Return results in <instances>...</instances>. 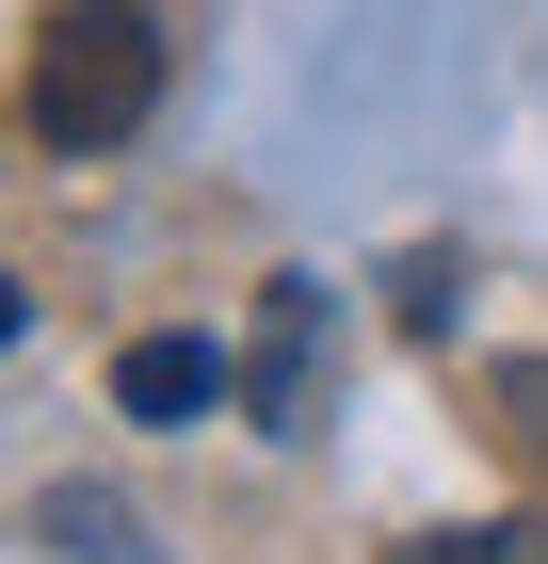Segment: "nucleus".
<instances>
[{
    "instance_id": "f257e3e1",
    "label": "nucleus",
    "mask_w": 548,
    "mask_h": 564,
    "mask_svg": "<svg viewBox=\"0 0 548 564\" xmlns=\"http://www.w3.org/2000/svg\"><path fill=\"white\" fill-rule=\"evenodd\" d=\"M162 113V17L146 0H65L33 33V145H129Z\"/></svg>"
},
{
    "instance_id": "f03ea898",
    "label": "nucleus",
    "mask_w": 548,
    "mask_h": 564,
    "mask_svg": "<svg viewBox=\"0 0 548 564\" xmlns=\"http://www.w3.org/2000/svg\"><path fill=\"white\" fill-rule=\"evenodd\" d=\"M243 403H258V435H307V420H323V291H307V274H275V291H258Z\"/></svg>"
},
{
    "instance_id": "7ed1b4c3",
    "label": "nucleus",
    "mask_w": 548,
    "mask_h": 564,
    "mask_svg": "<svg viewBox=\"0 0 548 564\" xmlns=\"http://www.w3.org/2000/svg\"><path fill=\"white\" fill-rule=\"evenodd\" d=\"M226 388H243V371H226L211 339H129L114 355V403H129V420H194V403H226Z\"/></svg>"
},
{
    "instance_id": "20e7f679",
    "label": "nucleus",
    "mask_w": 548,
    "mask_h": 564,
    "mask_svg": "<svg viewBox=\"0 0 548 564\" xmlns=\"http://www.w3.org/2000/svg\"><path fill=\"white\" fill-rule=\"evenodd\" d=\"M49 549H97V564H146V549H129V517H114V500H82V484L49 500Z\"/></svg>"
},
{
    "instance_id": "39448f33",
    "label": "nucleus",
    "mask_w": 548,
    "mask_h": 564,
    "mask_svg": "<svg viewBox=\"0 0 548 564\" xmlns=\"http://www.w3.org/2000/svg\"><path fill=\"white\" fill-rule=\"evenodd\" d=\"M404 564H533V532H420Z\"/></svg>"
},
{
    "instance_id": "423d86ee",
    "label": "nucleus",
    "mask_w": 548,
    "mask_h": 564,
    "mask_svg": "<svg viewBox=\"0 0 548 564\" xmlns=\"http://www.w3.org/2000/svg\"><path fill=\"white\" fill-rule=\"evenodd\" d=\"M501 420H516V435L548 452V355H516V371H501Z\"/></svg>"
}]
</instances>
